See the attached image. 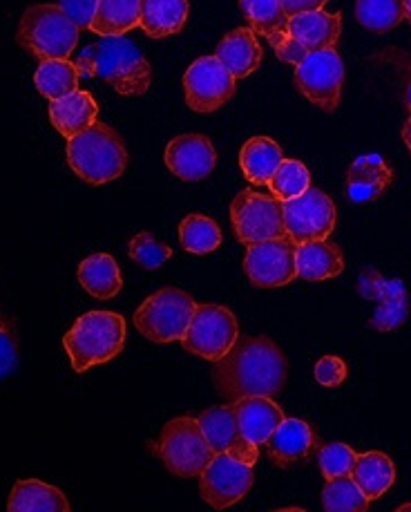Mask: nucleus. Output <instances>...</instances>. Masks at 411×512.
Here are the masks:
<instances>
[{"label":"nucleus","instance_id":"1","mask_svg":"<svg viewBox=\"0 0 411 512\" xmlns=\"http://www.w3.org/2000/svg\"><path fill=\"white\" fill-rule=\"evenodd\" d=\"M289 363L271 338L240 336L224 358L215 360L213 383L228 403L246 396L275 398L286 383Z\"/></svg>","mask_w":411,"mask_h":512},{"label":"nucleus","instance_id":"2","mask_svg":"<svg viewBox=\"0 0 411 512\" xmlns=\"http://www.w3.org/2000/svg\"><path fill=\"white\" fill-rule=\"evenodd\" d=\"M81 77L101 79L123 97H141L152 83V68L139 47L126 36H103L76 59Z\"/></svg>","mask_w":411,"mask_h":512},{"label":"nucleus","instance_id":"3","mask_svg":"<svg viewBox=\"0 0 411 512\" xmlns=\"http://www.w3.org/2000/svg\"><path fill=\"white\" fill-rule=\"evenodd\" d=\"M63 347L76 374L110 363L126 347V320L114 311H88L63 336Z\"/></svg>","mask_w":411,"mask_h":512},{"label":"nucleus","instance_id":"4","mask_svg":"<svg viewBox=\"0 0 411 512\" xmlns=\"http://www.w3.org/2000/svg\"><path fill=\"white\" fill-rule=\"evenodd\" d=\"M68 164L76 177L92 186L114 182L128 166V150L108 123L99 119L68 139Z\"/></svg>","mask_w":411,"mask_h":512},{"label":"nucleus","instance_id":"5","mask_svg":"<svg viewBox=\"0 0 411 512\" xmlns=\"http://www.w3.org/2000/svg\"><path fill=\"white\" fill-rule=\"evenodd\" d=\"M81 30L59 5H32L25 9L16 41L38 61L70 59Z\"/></svg>","mask_w":411,"mask_h":512},{"label":"nucleus","instance_id":"6","mask_svg":"<svg viewBox=\"0 0 411 512\" xmlns=\"http://www.w3.org/2000/svg\"><path fill=\"white\" fill-rule=\"evenodd\" d=\"M152 450L159 454L164 466L181 479L199 477L215 457L202 428H199V421L190 416H179V419L166 423L159 443L152 445Z\"/></svg>","mask_w":411,"mask_h":512},{"label":"nucleus","instance_id":"7","mask_svg":"<svg viewBox=\"0 0 411 512\" xmlns=\"http://www.w3.org/2000/svg\"><path fill=\"white\" fill-rule=\"evenodd\" d=\"M195 309L197 302L186 291L164 287L143 300V305L135 311V327L152 343H175L184 338Z\"/></svg>","mask_w":411,"mask_h":512},{"label":"nucleus","instance_id":"8","mask_svg":"<svg viewBox=\"0 0 411 512\" xmlns=\"http://www.w3.org/2000/svg\"><path fill=\"white\" fill-rule=\"evenodd\" d=\"M240 338V325L231 309L222 305H197L181 345L186 352L210 363L224 358Z\"/></svg>","mask_w":411,"mask_h":512},{"label":"nucleus","instance_id":"9","mask_svg":"<svg viewBox=\"0 0 411 512\" xmlns=\"http://www.w3.org/2000/svg\"><path fill=\"white\" fill-rule=\"evenodd\" d=\"M344 65L336 47L309 52L295 65V88L307 97L313 106L324 112L338 110L342 99Z\"/></svg>","mask_w":411,"mask_h":512},{"label":"nucleus","instance_id":"10","mask_svg":"<svg viewBox=\"0 0 411 512\" xmlns=\"http://www.w3.org/2000/svg\"><path fill=\"white\" fill-rule=\"evenodd\" d=\"M231 224L242 244H255L273 237H284V211L275 195L242 191L231 204Z\"/></svg>","mask_w":411,"mask_h":512},{"label":"nucleus","instance_id":"11","mask_svg":"<svg viewBox=\"0 0 411 512\" xmlns=\"http://www.w3.org/2000/svg\"><path fill=\"white\" fill-rule=\"evenodd\" d=\"M282 211L286 235L295 244L329 240V235L336 229V204L318 188H309L300 197L282 202Z\"/></svg>","mask_w":411,"mask_h":512},{"label":"nucleus","instance_id":"12","mask_svg":"<svg viewBox=\"0 0 411 512\" xmlns=\"http://www.w3.org/2000/svg\"><path fill=\"white\" fill-rule=\"evenodd\" d=\"M295 244L289 235L248 244L244 255V271L248 280L260 289H277L298 278Z\"/></svg>","mask_w":411,"mask_h":512},{"label":"nucleus","instance_id":"13","mask_svg":"<svg viewBox=\"0 0 411 512\" xmlns=\"http://www.w3.org/2000/svg\"><path fill=\"white\" fill-rule=\"evenodd\" d=\"M253 466L235 459L233 454L219 452L199 474V488L208 506L224 510L242 501L253 488Z\"/></svg>","mask_w":411,"mask_h":512},{"label":"nucleus","instance_id":"14","mask_svg":"<svg viewBox=\"0 0 411 512\" xmlns=\"http://www.w3.org/2000/svg\"><path fill=\"white\" fill-rule=\"evenodd\" d=\"M237 79L217 56H202L184 74V92L190 110L215 112L233 99Z\"/></svg>","mask_w":411,"mask_h":512},{"label":"nucleus","instance_id":"15","mask_svg":"<svg viewBox=\"0 0 411 512\" xmlns=\"http://www.w3.org/2000/svg\"><path fill=\"white\" fill-rule=\"evenodd\" d=\"M240 7L251 23V30L271 43L277 59L298 65L309 54L291 39L289 14L284 12L280 0H240Z\"/></svg>","mask_w":411,"mask_h":512},{"label":"nucleus","instance_id":"16","mask_svg":"<svg viewBox=\"0 0 411 512\" xmlns=\"http://www.w3.org/2000/svg\"><path fill=\"white\" fill-rule=\"evenodd\" d=\"M358 291L362 298L374 300L376 311L369 327L376 331H391L403 325L409 314V298L405 284L396 278H385L378 271H362L358 278Z\"/></svg>","mask_w":411,"mask_h":512},{"label":"nucleus","instance_id":"17","mask_svg":"<svg viewBox=\"0 0 411 512\" xmlns=\"http://www.w3.org/2000/svg\"><path fill=\"white\" fill-rule=\"evenodd\" d=\"M233 405L246 450L251 454L253 463H257V459H260V448L286 416L282 407L269 396H246L235 401Z\"/></svg>","mask_w":411,"mask_h":512},{"label":"nucleus","instance_id":"18","mask_svg":"<svg viewBox=\"0 0 411 512\" xmlns=\"http://www.w3.org/2000/svg\"><path fill=\"white\" fill-rule=\"evenodd\" d=\"M166 166L184 182H202L215 170L217 153L204 135H179L166 148Z\"/></svg>","mask_w":411,"mask_h":512},{"label":"nucleus","instance_id":"19","mask_svg":"<svg viewBox=\"0 0 411 512\" xmlns=\"http://www.w3.org/2000/svg\"><path fill=\"white\" fill-rule=\"evenodd\" d=\"M197 421H199V428H202L206 436L210 450L215 454L228 452L233 454L235 459H240L242 463L255 466L240 434V425H237V414H235L233 403L210 407V410H206Z\"/></svg>","mask_w":411,"mask_h":512},{"label":"nucleus","instance_id":"20","mask_svg":"<svg viewBox=\"0 0 411 512\" xmlns=\"http://www.w3.org/2000/svg\"><path fill=\"white\" fill-rule=\"evenodd\" d=\"M289 34L304 52L336 47L342 34V14H327L322 9H311L289 16Z\"/></svg>","mask_w":411,"mask_h":512},{"label":"nucleus","instance_id":"21","mask_svg":"<svg viewBox=\"0 0 411 512\" xmlns=\"http://www.w3.org/2000/svg\"><path fill=\"white\" fill-rule=\"evenodd\" d=\"M394 182V173L380 155H362L347 170V195L351 202H374Z\"/></svg>","mask_w":411,"mask_h":512},{"label":"nucleus","instance_id":"22","mask_svg":"<svg viewBox=\"0 0 411 512\" xmlns=\"http://www.w3.org/2000/svg\"><path fill=\"white\" fill-rule=\"evenodd\" d=\"M264 445L277 466H293L309 457L315 445V434L302 419H284Z\"/></svg>","mask_w":411,"mask_h":512},{"label":"nucleus","instance_id":"23","mask_svg":"<svg viewBox=\"0 0 411 512\" xmlns=\"http://www.w3.org/2000/svg\"><path fill=\"white\" fill-rule=\"evenodd\" d=\"M215 56L226 65L235 79H246L248 74L260 68L264 52L251 27H240V30H233L219 41Z\"/></svg>","mask_w":411,"mask_h":512},{"label":"nucleus","instance_id":"24","mask_svg":"<svg viewBox=\"0 0 411 512\" xmlns=\"http://www.w3.org/2000/svg\"><path fill=\"white\" fill-rule=\"evenodd\" d=\"M298 278L307 282H324L338 278L344 271L342 251L329 240H313L295 246Z\"/></svg>","mask_w":411,"mask_h":512},{"label":"nucleus","instance_id":"25","mask_svg":"<svg viewBox=\"0 0 411 512\" xmlns=\"http://www.w3.org/2000/svg\"><path fill=\"white\" fill-rule=\"evenodd\" d=\"M99 119V103L90 92L74 90L63 99L50 103V121L65 139L79 135Z\"/></svg>","mask_w":411,"mask_h":512},{"label":"nucleus","instance_id":"26","mask_svg":"<svg viewBox=\"0 0 411 512\" xmlns=\"http://www.w3.org/2000/svg\"><path fill=\"white\" fill-rule=\"evenodd\" d=\"M188 14V0H141L139 27L150 39H166L184 30Z\"/></svg>","mask_w":411,"mask_h":512},{"label":"nucleus","instance_id":"27","mask_svg":"<svg viewBox=\"0 0 411 512\" xmlns=\"http://www.w3.org/2000/svg\"><path fill=\"white\" fill-rule=\"evenodd\" d=\"M9 512H70V501L63 490L38 479L16 481L7 501Z\"/></svg>","mask_w":411,"mask_h":512},{"label":"nucleus","instance_id":"28","mask_svg":"<svg viewBox=\"0 0 411 512\" xmlns=\"http://www.w3.org/2000/svg\"><path fill=\"white\" fill-rule=\"evenodd\" d=\"M79 282L97 300L117 298L123 287L119 264L108 253H94L85 258L79 267Z\"/></svg>","mask_w":411,"mask_h":512},{"label":"nucleus","instance_id":"29","mask_svg":"<svg viewBox=\"0 0 411 512\" xmlns=\"http://www.w3.org/2000/svg\"><path fill=\"white\" fill-rule=\"evenodd\" d=\"M282 148L271 137H251L242 146L240 166L248 182L255 186H269L277 166L282 164Z\"/></svg>","mask_w":411,"mask_h":512},{"label":"nucleus","instance_id":"30","mask_svg":"<svg viewBox=\"0 0 411 512\" xmlns=\"http://www.w3.org/2000/svg\"><path fill=\"white\" fill-rule=\"evenodd\" d=\"M351 479L358 483V488L365 492L369 501L380 499L396 481L394 461L385 452L358 454L356 466L351 470Z\"/></svg>","mask_w":411,"mask_h":512},{"label":"nucleus","instance_id":"31","mask_svg":"<svg viewBox=\"0 0 411 512\" xmlns=\"http://www.w3.org/2000/svg\"><path fill=\"white\" fill-rule=\"evenodd\" d=\"M141 0H97L90 32L99 36H123L139 27Z\"/></svg>","mask_w":411,"mask_h":512},{"label":"nucleus","instance_id":"32","mask_svg":"<svg viewBox=\"0 0 411 512\" xmlns=\"http://www.w3.org/2000/svg\"><path fill=\"white\" fill-rule=\"evenodd\" d=\"M79 79H81L79 68H76V63L68 59L41 61V65H38V70L34 74L36 90L50 101L63 99L74 90H79Z\"/></svg>","mask_w":411,"mask_h":512},{"label":"nucleus","instance_id":"33","mask_svg":"<svg viewBox=\"0 0 411 512\" xmlns=\"http://www.w3.org/2000/svg\"><path fill=\"white\" fill-rule=\"evenodd\" d=\"M356 18L369 32H391L405 18L403 0H356Z\"/></svg>","mask_w":411,"mask_h":512},{"label":"nucleus","instance_id":"34","mask_svg":"<svg viewBox=\"0 0 411 512\" xmlns=\"http://www.w3.org/2000/svg\"><path fill=\"white\" fill-rule=\"evenodd\" d=\"M179 242L188 253H213L222 244V229L206 215H188L179 224Z\"/></svg>","mask_w":411,"mask_h":512},{"label":"nucleus","instance_id":"35","mask_svg":"<svg viewBox=\"0 0 411 512\" xmlns=\"http://www.w3.org/2000/svg\"><path fill=\"white\" fill-rule=\"evenodd\" d=\"M322 506L327 512H365L369 508V499L351 479V474H347V477L327 481L322 490Z\"/></svg>","mask_w":411,"mask_h":512},{"label":"nucleus","instance_id":"36","mask_svg":"<svg viewBox=\"0 0 411 512\" xmlns=\"http://www.w3.org/2000/svg\"><path fill=\"white\" fill-rule=\"evenodd\" d=\"M311 188V173L309 168L298 159H282V164L269 182V191L275 195L280 202H289V199L300 197L304 191Z\"/></svg>","mask_w":411,"mask_h":512},{"label":"nucleus","instance_id":"37","mask_svg":"<svg viewBox=\"0 0 411 512\" xmlns=\"http://www.w3.org/2000/svg\"><path fill=\"white\" fill-rule=\"evenodd\" d=\"M128 253H130L132 260H135L137 264H141L143 269H150V271L152 269H159L161 264L172 258L170 246L157 242L155 237H152L146 231L139 233L137 237H132Z\"/></svg>","mask_w":411,"mask_h":512},{"label":"nucleus","instance_id":"38","mask_svg":"<svg viewBox=\"0 0 411 512\" xmlns=\"http://www.w3.org/2000/svg\"><path fill=\"white\" fill-rule=\"evenodd\" d=\"M356 459H358V454L344 443L324 445L318 454L320 470L327 481L336 479V477H347V474H351L353 466H356Z\"/></svg>","mask_w":411,"mask_h":512},{"label":"nucleus","instance_id":"39","mask_svg":"<svg viewBox=\"0 0 411 512\" xmlns=\"http://www.w3.org/2000/svg\"><path fill=\"white\" fill-rule=\"evenodd\" d=\"M18 365L16 320L0 314V381L14 372Z\"/></svg>","mask_w":411,"mask_h":512},{"label":"nucleus","instance_id":"40","mask_svg":"<svg viewBox=\"0 0 411 512\" xmlns=\"http://www.w3.org/2000/svg\"><path fill=\"white\" fill-rule=\"evenodd\" d=\"M349 367L338 356H322L315 365V381H318L322 387H340L344 381H347Z\"/></svg>","mask_w":411,"mask_h":512},{"label":"nucleus","instance_id":"41","mask_svg":"<svg viewBox=\"0 0 411 512\" xmlns=\"http://www.w3.org/2000/svg\"><path fill=\"white\" fill-rule=\"evenodd\" d=\"M59 7L83 32V30H90L94 12H97V0H59Z\"/></svg>","mask_w":411,"mask_h":512},{"label":"nucleus","instance_id":"42","mask_svg":"<svg viewBox=\"0 0 411 512\" xmlns=\"http://www.w3.org/2000/svg\"><path fill=\"white\" fill-rule=\"evenodd\" d=\"M280 3H282L286 14L295 16L302 12H311V9H322L329 3V0H280Z\"/></svg>","mask_w":411,"mask_h":512},{"label":"nucleus","instance_id":"43","mask_svg":"<svg viewBox=\"0 0 411 512\" xmlns=\"http://www.w3.org/2000/svg\"><path fill=\"white\" fill-rule=\"evenodd\" d=\"M403 141H405V146L409 148V153H411V117L407 119L405 128H403Z\"/></svg>","mask_w":411,"mask_h":512},{"label":"nucleus","instance_id":"44","mask_svg":"<svg viewBox=\"0 0 411 512\" xmlns=\"http://www.w3.org/2000/svg\"><path fill=\"white\" fill-rule=\"evenodd\" d=\"M405 106H407V110H409V115H411V77L407 79V83H405Z\"/></svg>","mask_w":411,"mask_h":512},{"label":"nucleus","instance_id":"45","mask_svg":"<svg viewBox=\"0 0 411 512\" xmlns=\"http://www.w3.org/2000/svg\"><path fill=\"white\" fill-rule=\"evenodd\" d=\"M403 7H405V18L411 23V0H403Z\"/></svg>","mask_w":411,"mask_h":512},{"label":"nucleus","instance_id":"46","mask_svg":"<svg viewBox=\"0 0 411 512\" xmlns=\"http://www.w3.org/2000/svg\"><path fill=\"white\" fill-rule=\"evenodd\" d=\"M409 510H411V504H405V506L398 508V512H409Z\"/></svg>","mask_w":411,"mask_h":512}]
</instances>
